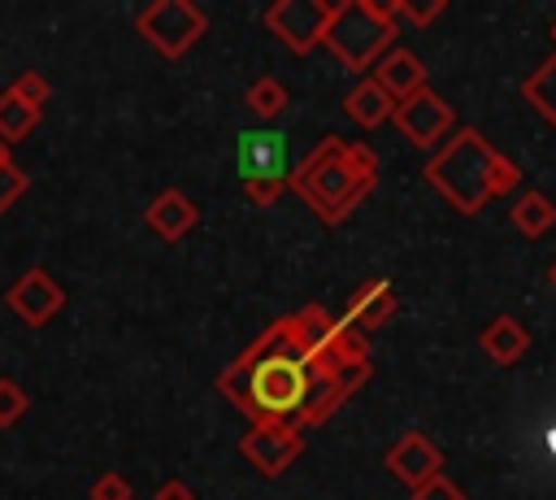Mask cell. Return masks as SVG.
I'll list each match as a JSON object with an SVG mask.
<instances>
[{
	"label": "cell",
	"instance_id": "obj_1",
	"mask_svg": "<svg viewBox=\"0 0 556 500\" xmlns=\"http://www.w3.org/2000/svg\"><path fill=\"white\" fill-rule=\"evenodd\" d=\"M369 378V339L321 304L269 322L222 374L217 391L252 426H321Z\"/></svg>",
	"mask_w": 556,
	"mask_h": 500
},
{
	"label": "cell",
	"instance_id": "obj_2",
	"mask_svg": "<svg viewBox=\"0 0 556 500\" xmlns=\"http://www.w3.org/2000/svg\"><path fill=\"white\" fill-rule=\"evenodd\" d=\"M378 183V157L365 143H348L339 135H326L287 178V187L300 191L304 204L321 222H343Z\"/></svg>",
	"mask_w": 556,
	"mask_h": 500
},
{
	"label": "cell",
	"instance_id": "obj_3",
	"mask_svg": "<svg viewBox=\"0 0 556 500\" xmlns=\"http://www.w3.org/2000/svg\"><path fill=\"white\" fill-rule=\"evenodd\" d=\"M500 148H491L478 130H456L452 143H443L430 161H426V178L430 187L456 209V213H482L491 200V161Z\"/></svg>",
	"mask_w": 556,
	"mask_h": 500
},
{
	"label": "cell",
	"instance_id": "obj_4",
	"mask_svg": "<svg viewBox=\"0 0 556 500\" xmlns=\"http://www.w3.org/2000/svg\"><path fill=\"white\" fill-rule=\"evenodd\" d=\"M400 30L382 17L378 0H343L330 13V26L321 35V43L348 65V70H374V61L382 52H391V39Z\"/></svg>",
	"mask_w": 556,
	"mask_h": 500
},
{
	"label": "cell",
	"instance_id": "obj_5",
	"mask_svg": "<svg viewBox=\"0 0 556 500\" xmlns=\"http://www.w3.org/2000/svg\"><path fill=\"white\" fill-rule=\"evenodd\" d=\"M239 178H243V196L256 209L274 204L291 178L287 135L282 130H243L239 135Z\"/></svg>",
	"mask_w": 556,
	"mask_h": 500
},
{
	"label": "cell",
	"instance_id": "obj_6",
	"mask_svg": "<svg viewBox=\"0 0 556 500\" xmlns=\"http://www.w3.org/2000/svg\"><path fill=\"white\" fill-rule=\"evenodd\" d=\"M135 30L169 61H178L182 52H191L200 43V35L208 30L204 9H195L191 0H152L135 13Z\"/></svg>",
	"mask_w": 556,
	"mask_h": 500
},
{
	"label": "cell",
	"instance_id": "obj_7",
	"mask_svg": "<svg viewBox=\"0 0 556 500\" xmlns=\"http://www.w3.org/2000/svg\"><path fill=\"white\" fill-rule=\"evenodd\" d=\"M330 13H334V4H326V0H278V4L265 9V26L295 57H304V52H313L321 43V35L330 26Z\"/></svg>",
	"mask_w": 556,
	"mask_h": 500
},
{
	"label": "cell",
	"instance_id": "obj_8",
	"mask_svg": "<svg viewBox=\"0 0 556 500\" xmlns=\"http://www.w3.org/2000/svg\"><path fill=\"white\" fill-rule=\"evenodd\" d=\"M4 304H9V313H13L22 326H48V322L65 309V287H61L43 265H30V270L17 274V283L4 291Z\"/></svg>",
	"mask_w": 556,
	"mask_h": 500
},
{
	"label": "cell",
	"instance_id": "obj_9",
	"mask_svg": "<svg viewBox=\"0 0 556 500\" xmlns=\"http://www.w3.org/2000/svg\"><path fill=\"white\" fill-rule=\"evenodd\" d=\"M391 122L400 126V135H404L413 148H430V143H439V139L456 126V113H452V104H447L443 96H434L430 87H421L417 96H408V100L395 104Z\"/></svg>",
	"mask_w": 556,
	"mask_h": 500
},
{
	"label": "cell",
	"instance_id": "obj_10",
	"mask_svg": "<svg viewBox=\"0 0 556 500\" xmlns=\"http://www.w3.org/2000/svg\"><path fill=\"white\" fill-rule=\"evenodd\" d=\"M239 452L265 474V478H278L300 452H304V435L295 426H248V435L239 439Z\"/></svg>",
	"mask_w": 556,
	"mask_h": 500
},
{
	"label": "cell",
	"instance_id": "obj_11",
	"mask_svg": "<svg viewBox=\"0 0 556 500\" xmlns=\"http://www.w3.org/2000/svg\"><path fill=\"white\" fill-rule=\"evenodd\" d=\"M387 470H391L400 483L421 487V483H430L434 474H443V452H439V443H434L430 435L404 430V435L387 448Z\"/></svg>",
	"mask_w": 556,
	"mask_h": 500
},
{
	"label": "cell",
	"instance_id": "obj_12",
	"mask_svg": "<svg viewBox=\"0 0 556 500\" xmlns=\"http://www.w3.org/2000/svg\"><path fill=\"white\" fill-rule=\"evenodd\" d=\"M143 222H148V230H152L156 239L178 243V239L200 222V209H195V200H191V196H182L178 187H165V191H156V196L148 200Z\"/></svg>",
	"mask_w": 556,
	"mask_h": 500
},
{
	"label": "cell",
	"instance_id": "obj_13",
	"mask_svg": "<svg viewBox=\"0 0 556 500\" xmlns=\"http://www.w3.org/2000/svg\"><path fill=\"white\" fill-rule=\"evenodd\" d=\"M369 78L400 104V100H408V96H417V91L426 87V65H421L417 52L391 48V52H382V57L374 61V74H369Z\"/></svg>",
	"mask_w": 556,
	"mask_h": 500
},
{
	"label": "cell",
	"instance_id": "obj_14",
	"mask_svg": "<svg viewBox=\"0 0 556 500\" xmlns=\"http://www.w3.org/2000/svg\"><path fill=\"white\" fill-rule=\"evenodd\" d=\"M391 313H395V291H391V283H387V278H369V283H361V287L352 291L343 322L365 335V330H382V326L391 322Z\"/></svg>",
	"mask_w": 556,
	"mask_h": 500
},
{
	"label": "cell",
	"instance_id": "obj_15",
	"mask_svg": "<svg viewBox=\"0 0 556 500\" xmlns=\"http://www.w3.org/2000/svg\"><path fill=\"white\" fill-rule=\"evenodd\" d=\"M478 343H482L486 361H495V365H513V361L526 357V348H530V330H526L517 317L500 313V317H491V322L482 326Z\"/></svg>",
	"mask_w": 556,
	"mask_h": 500
},
{
	"label": "cell",
	"instance_id": "obj_16",
	"mask_svg": "<svg viewBox=\"0 0 556 500\" xmlns=\"http://www.w3.org/2000/svg\"><path fill=\"white\" fill-rule=\"evenodd\" d=\"M343 113L356 122V126H365V130H374V126H382V122H391V113H395V100L374 83V78H361L348 96H343Z\"/></svg>",
	"mask_w": 556,
	"mask_h": 500
},
{
	"label": "cell",
	"instance_id": "obj_17",
	"mask_svg": "<svg viewBox=\"0 0 556 500\" xmlns=\"http://www.w3.org/2000/svg\"><path fill=\"white\" fill-rule=\"evenodd\" d=\"M508 217H513V226H517L526 239H539V235H547V230L556 226V204H552L543 191H521V196L513 200Z\"/></svg>",
	"mask_w": 556,
	"mask_h": 500
},
{
	"label": "cell",
	"instance_id": "obj_18",
	"mask_svg": "<svg viewBox=\"0 0 556 500\" xmlns=\"http://www.w3.org/2000/svg\"><path fill=\"white\" fill-rule=\"evenodd\" d=\"M521 96H526V104H534V113L547 126H556V52L521 83Z\"/></svg>",
	"mask_w": 556,
	"mask_h": 500
},
{
	"label": "cell",
	"instance_id": "obj_19",
	"mask_svg": "<svg viewBox=\"0 0 556 500\" xmlns=\"http://www.w3.org/2000/svg\"><path fill=\"white\" fill-rule=\"evenodd\" d=\"M35 122H39V109L22 104V100L4 87V91H0V143H17V139H26V135L35 130Z\"/></svg>",
	"mask_w": 556,
	"mask_h": 500
},
{
	"label": "cell",
	"instance_id": "obj_20",
	"mask_svg": "<svg viewBox=\"0 0 556 500\" xmlns=\"http://www.w3.org/2000/svg\"><path fill=\"white\" fill-rule=\"evenodd\" d=\"M287 87L274 78V74H261V78H252L248 83V109L256 113V117H265V122H274L282 109H287Z\"/></svg>",
	"mask_w": 556,
	"mask_h": 500
},
{
	"label": "cell",
	"instance_id": "obj_21",
	"mask_svg": "<svg viewBox=\"0 0 556 500\" xmlns=\"http://www.w3.org/2000/svg\"><path fill=\"white\" fill-rule=\"evenodd\" d=\"M382 9V17L400 30V22H408V26H430L439 13H443V0H387V4H378Z\"/></svg>",
	"mask_w": 556,
	"mask_h": 500
},
{
	"label": "cell",
	"instance_id": "obj_22",
	"mask_svg": "<svg viewBox=\"0 0 556 500\" xmlns=\"http://www.w3.org/2000/svg\"><path fill=\"white\" fill-rule=\"evenodd\" d=\"M26 409H30V396L22 391V383L17 378H0V430L17 426L26 417Z\"/></svg>",
	"mask_w": 556,
	"mask_h": 500
},
{
	"label": "cell",
	"instance_id": "obj_23",
	"mask_svg": "<svg viewBox=\"0 0 556 500\" xmlns=\"http://www.w3.org/2000/svg\"><path fill=\"white\" fill-rule=\"evenodd\" d=\"M9 91H13L22 104H30V109H43V104H48V96H52V83H48L39 70H22V74L9 83Z\"/></svg>",
	"mask_w": 556,
	"mask_h": 500
},
{
	"label": "cell",
	"instance_id": "obj_24",
	"mask_svg": "<svg viewBox=\"0 0 556 500\" xmlns=\"http://www.w3.org/2000/svg\"><path fill=\"white\" fill-rule=\"evenodd\" d=\"M26 187H30V178L17 170V161H4L0 165V213H9L26 196Z\"/></svg>",
	"mask_w": 556,
	"mask_h": 500
},
{
	"label": "cell",
	"instance_id": "obj_25",
	"mask_svg": "<svg viewBox=\"0 0 556 500\" xmlns=\"http://www.w3.org/2000/svg\"><path fill=\"white\" fill-rule=\"evenodd\" d=\"M91 500H135V487H130L126 474L109 470V474H100V478L91 483Z\"/></svg>",
	"mask_w": 556,
	"mask_h": 500
},
{
	"label": "cell",
	"instance_id": "obj_26",
	"mask_svg": "<svg viewBox=\"0 0 556 500\" xmlns=\"http://www.w3.org/2000/svg\"><path fill=\"white\" fill-rule=\"evenodd\" d=\"M517 183H521V170H517L504 152H495V161H491V200L517 191Z\"/></svg>",
	"mask_w": 556,
	"mask_h": 500
},
{
	"label": "cell",
	"instance_id": "obj_27",
	"mask_svg": "<svg viewBox=\"0 0 556 500\" xmlns=\"http://www.w3.org/2000/svg\"><path fill=\"white\" fill-rule=\"evenodd\" d=\"M413 500H465V487H456L447 474H434L430 483L413 487Z\"/></svg>",
	"mask_w": 556,
	"mask_h": 500
},
{
	"label": "cell",
	"instance_id": "obj_28",
	"mask_svg": "<svg viewBox=\"0 0 556 500\" xmlns=\"http://www.w3.org/2000/svg\"><path fill=\"white\" fill-rule=\"evenodd\" d=\"M152 500H195V491H191L182 478H165V483L152 491Z\"/></svg>",
	"mask_w": 556,
	"mask_h": 500
},
{
	"label": "cell",
	"instance_id": "obj_29",
	"mask_svg": "<svg viewBox=\"0 0 556 500\" xmlns=\"http://www.w3.org/2000/svg\"><path fill=\"white\" fill-rule=\"evenodd\" d=\"M4 161H13V157H9V143H0V165H4Z\"/></svg>",
	"mask_w": 556,
	"mask_h": 500
},
{
	"label": "cell",
	"instance_id": "obj_30",
	"mask_svg": "<svg viewBox=\"0 0 556 500\" xmlns=\"http://www.w3.org/2000/svg\"><path fill=\"white\" fill-rule=\"evenodd\" d=\"M552 287H556V261H552Z\"/></svg>",
	"mask_w": 556,
	"mask_h": 500
},
{
	"label": "cell",
	"instance_id": "obj_31",
	"mask_svg": "<svg viewBox=\"0 0 556 500\" xmlns=\"http://www.w3.org/2000/svg\"><path fill=\"white\" fill-rule=\"evenodd\" d=\"M552 43H556V22H552Z\"/></svg>",
	"mask_w": 556,
	"mask_h": 500
}]
</instances>
